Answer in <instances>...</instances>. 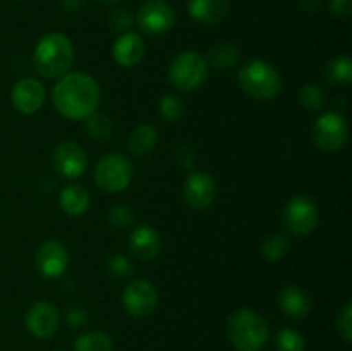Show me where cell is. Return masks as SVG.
<instances>
[{
  "label": "cell",
  "mask_w": 352,
  "mask_h": 351,
  "mask_svg": "<svg viewBox=\"0 0 352 351\" xmlns=\"http://www.w3.org/2000/svg\"><path fill=\"white\" fill-rule=\"evenodd\" d=\"M52 102L60 116L71 120H82L98 107L100 86L86 72H69L52 89Z\"/></svg>",
  "instance_id": "1"
},
{
  "label": "cell",
  "mask_w": 352,
  "mask_h": 351,
  "mask_svg": "<svg viewBox=\"0 0 352 351\" xmlns=\"http://www.w3.org/2000/svg\"><path fill=\"white\" fill-rule=\"evenodd\" d=\"M76 52L69 36L62 33H48L34 47V71L45 79H60L69 74L74 65Z\"/></svg>",
  "instance_id": "2"
},
{
  "label": "cell",
  "mask_w": 352,
  "mask_h": 351,
  "mask_svg": "<svg viewBox=\"0 0 352 351\" xmlns=\"http://www.w3.org/2000/svg\"><path fill=\"white\" fill-rule=\"evenodd\" d=\"M227 336L237 351H260L267 344L268 323L254 310L239 308L227 320Z\"/></svg>",
  "instance_id": "3"
},
{
  "label": "cell",
  "mask_w": 352,
  "mask_h": 351,
  "mask_svg": "<svg viewBox=\"0 0 352 351\" xmlns=\"http://www.w3.org/2000/svg\"><path fill=\"white\" fill-rule=\"evenodd\" d=\"M239 86L248 96L261 100H274L282 89L280 72L267 61L253 58L239 69Z\"/></svg>",
  "instance_id": "4"
},
{
  "label": "cell",
  "mask_w": 352,
  "mask_h": 351,
  "mask_svg": "<svg viewBox=\"0 0 352 351\" xmlns=\"http://www.w3.org/2000/svg\"><path fill=\"white\" fill-rule=\"evenodd\" d=\"M133 162L122 153H107L96 162L95 182L103 193L116 195L129 188L133 181Z\"/></svg>",
  "instance_id": "5"
},
{
  "label": "cell",
  "mask_w": 352,
  "mask_h": 351,
  "mask_svg": "<svg viewBox=\"0 0 352 351\" xmlns=\"http://www.w3.org/2000/svg\"><path fill=\"white\" fill-rule=\"evenodd\" d=\"M208 78L206 58L196 50L181 52L174 57L168 67V81L181 92L198 89Z\"/></svg>",
  "instance_id": "6"
},
{
  "label": "cell",
  "mask_w": 352,
  "mask_h": 351,
  "mask_svg": "<svg viewBox=\"0 0 352 351\" xmlns=\"http://www.w3.org/2000/svg\"><path fill=\"white\" fill-rule=\"evenodd\" d=\"M313 140L316 147L327 153H336L346 147L349 140V124L339 112H325L313 124Z\"/></svg>",
  "instance_id": "7"
},
{
  "label": "cell",
  "mask_w": 352,
  "mask_h": 351,
  "mask_svg": "<svg viewBox=\"0 0 352 351\" xmlns=\"http://www.w3.org/2000/svg\"><path fill=\"white\" fill-rule=\"evenodd\" d=\"M318 209L308 196H292L284 206L282 222L289 234L308 236L318 226Z\"/></svg>",
  "instance_id": "8"
},
{
  "label": "cell",
  "mask_w": 352,
  "mask_h": 351,
  "mask_svg": "<svg viewBox=\"0 0 352 351\" xmlns=\"http://www.w3.org/2000/svg\"><path fill=\"white\" fill-rule=\"evenodd\" d=\"M126 312L134 319H146L158 305V292L153 282L146 279H134L126 286L122 295Z\"/></svg>",
  "instance_id": "9"
},
{
  "label": "cell",
  "mask_w": 352,
  "mask_h": 351,
  "mask_svg": "<svg viewBox=\"0 0 352 351\" xmlns=\"http://www.w3.org/2000/svg\"><path fill=\"white\" fill-rule=\"evenodd\" d=\"M136 23L144 34L160 36L172 30L175 23V12L170 3L165 0H150L140 7L136 14Z\"/></svg>",
  "instance_id": "10"
},
{
  "label": "cell",
  "mask_w": 352,
  "mask_h": 351,
  "mask_svg": "<svg viewBox=\"0 0 352 351\" xmlns=\"http://www.w3.org/2000/svg\"><path fill=\"white\" fill-rule=\"evenodd\" d=\"M54 167L62 178L78 179L88 169V155L82 150L81 145L74 141H62L54 148L52 153Z\"/></svg>",
  "instance_id": "11"
},
{
  "label": "cell",
  "mask_w": 352,
  "mask_h": 351,
  "mask_svg": "<svg viewBox=\"0 0 352 351\" xmlns=\"http://www.w3.org/2000/svg\"><path fill=\"white\" fill-rule=\"evenodd\" d=\"M38 272L47 279H58L69 265V251L58 240H47L38 246L34 255Z\"/></svg>",
  "instance_id": "12"
},
{
  "label": "cell",
  "mask_w": 352,
  "mask_h": 351,
  "mask_svg": "<svg viewBox=\"0 0 352 351\" xmlns=\"http://www.w3.org/2000/svg\"><path fill=\"white\" fill-rule=\"evenodd\" d=\"M47 98V89L43 83L36 78H23L14 85L10 92V102L19 114L31 116L43 107Z\"/></svg>",
  "instance_id": "13"
},
{
  "label": "cell",
  "mask_w": 352,
  "mask_h": 351,
  "mask_svg": "<svg viewBox=\"0 0 352 351\" xmlns=\"http://www.w3.org/2000/svg\"><path fill=\"white\" fill-rule=\"evenodd\" d=\"M60 327V312L52 301H36L26 313V329L38 339H48Z\"/></svg>",
  "instance_id": "14"
},
{
  "label": "cell",
  "mask_w": 352,
  "mask_h": 351,
  "mask_svg": "<svg viewBox=\"0 0 352 351\" xmlns=\"http://www.w3.org/2000/svg\"><path fill=\"white\" fill-rule=\"evenodd\" d=\"M217 196V182L212 174L196 171L184 181V200L191 209L205 210L213 203Z\"/></svg>",
  "instance_id": "15"
},
{
  "label": "cell",
  "mask_w": 352,
  "mask_h": 351,
  "mask_svg": "<svg viewBox=\"0 0 352 351\" xmlns=\"http://www.w3.org/2000/svg\"><path fill=\"white\" fill-rule=\"evenodd\" d=\"M146 54V43H144L143 36L134 31H127L122 33L116 40L112 48L113 61L120 65V67H134L140 64Z\"/></svg>",
  "instance_id": "16"
},
{
  "label": "cell",
  "mask_w": 352,
  "mask_h": 351,
  "mask_svg": "<svg viewBox=\"0 0 352 351\" xmlns=\"http://www.w3.org/2000/svg\"><path fill=\"white\" fill-rule=\"evenodd\" d=\"M129 250L138 260L151 262L158 257L162 250V237L158 231L151 226H138L129 234Z\"/></svg>",
  "instance_id": "17"
},
{
  "label": "cell",
  "mask_w": 352,
  "mask_h": 351,
  "mask_svg": "<svg viewBox=\"0 0 352 351\" xmlns=\"http://www.w3.org/2000/svg\"><path fill=\"white\" fill-rule=\"evenodd\" d=\"M278 306L289 319H305L313 310V301L305 289L289 284L278 292Z\"/></svg>",
  "instance_id": "18"
},
{
  "label": "cell",
  "mask_w": 352,
  "mask_h": 351,
  "mask_svg": "<svg viewBox=\"0 0 352 351\" xmlns=\"http://www.w3.org/2000/svg\"><path fill=\"white\" fill-rule=\"evenodd\" d=\"M188 12L196 23L219 24L229 14V0H189Z\"/></svg>",
  "instance_id": "19"
},
{
  "label": "cell",
  "mask_w": 352,
  "mask_h": 351,
  "mask_svg": "<svg viewBox=\"0 0 352 351\" xmlns=\"http://www.w3.org/2000/svg\"><path fill=\"white\" fill-rule=\"evenodd\" d=\"M58 203L67 215L79 217L88 212L89 205H91V196L85 186L69 184L58 195Z\"/></svg>",
  "instance_id": "20"
},
{
  "label": "cell",
  "mask_w": 352,
  "mask_h": 351,
  "mask_svg": "<svg viewBox=\"0 0 352 351\" xmlns=\"http://www.w3.org/2000/svg\"><path fill=\"white\" fill-rule=\"evenodd\" d=\"M158 141V133L151 124H140L129 136V150L138 157L150 155Z\"/></svg>",
  "instance_id": "21"
},
{
  "label": "cell",
  "mask_w": 352,
  "mask_h": 351,
  "mask_svg": "<svg viewBox=\"0 0 352 351\" xmlns=\"http://www.w3.org/2000/svg\"><path fill=\"white\" fill-rule=\"evenodd\" d=\"M325 78L333 86H349L352 83V61L349 55H337L327 62Z\"/></svg>",
  "instance_id": "22"
},
{
  "label": "cell",
  "mask_w": 352,
  "mask_h": 351,
  "mask_svg": "<svg viewBox=\"0 0 352 351\" xmlns=\"http://www.w3.org/2000/svg\"><path fill=\"white\" fill-rule=\"evenodd\" d=\"M241 54L239 48L232 43H217L213 45L208 50V55H206V64L212 65V67L220 69H230L239 62Z\"/></svg>",
  "instance_id": "23"
},
{
  "label": "cell",
  "mask_w": 352,
  "mask_h": 351,
  "mask_svg": "<svg viewBox=\"0 0 352 351\" xmlns=\"http://www.w3.org/2000/svg\"><path fill=\"white\" fill-rule=\"evenodd\" d=\"M74 351H113V341L107 332L91 330L74 341Z\"/></svg>",
  "instance_id": "24"
},
{
  "label": "cell",
  "mask_w": 352,
  "mask_h": 351,
  "mask_svg": "<svg viewBox=\"0 0 352 351\" xmlns=\"http://www.w3.org/2000/svg\"><path fill=\"white\" fill-rule=\"evenodd\" d=\"M291 250V240L285 233L270 234L261 244V255L267 262H278Z\"/></svg>",
  "instance_id": "25"
},
{
  "label": "cell",
  "mask_w": 352,
  "mask_h": 351,
  "mask_svg": "<svg viewBox=\"0 0 352 351\" xmlns=\"http://www.w3.org/2000/svg\"><path fill=\"white\" fill-rule=\"evenodd\" d=\"M85 120V129L86 133L89 134V138L96 141H107L110 136H112L113 124L110 120L109 116L105 114H98L95 110L93 114H89Z\"/></svg>",
  "instance_id": "26"
},
{
  "label": "cell",
  "mask_w": 352,
  "mask_h": 351,
  "mask_svg": "<svg viewBox=\"0 0 352 351\" xmlns=\"http://www.w3.org/2000/svg\"><path fill=\"white\" fill-rule=\"evenodd\" d=\"M298 102L299 105L305 107L306 110H322V107L325 105L327 98L323 89L320 88L318 85H313V83H308V85L301 86L298 92Z\"/></svg>",
  "instance_id": "27"
},
{
  "label": "cell",
  "mask_w": 352,
  "mask_h": 351,
  "mask_svg": "<svg viewBox=\"0 0 352 351\" xmlns=\"http://www.w3.org/2000/svg\"><path fill=\"white\" fill-rule=\"evenodd\" d=\"M277 351H305L306 341L301 332L291 327H282L275 336Z\"/></svg>",
  "instance_id": "28"
},
{
  "label": "cell",
  "mask_w": 352,
  "mask_h": 351,
  "mask_svg": "<svg viewBox=\"0 0 352 351\" xmlns=\"http://www.w3.org/2000/svg\"><path fill=\"white\" fill-rule=\"evenodd\" d=\"M158 110H160L162 117L168 123H175L184 116V102L179 98L174 93H167L162 96L160 103H158Z\"/></svg>",
  "instance_id": "29"
},
{
  "label": "cell",
  "mask_w": 352,
  "mask_h": 351,
  "mask_svg": "<svg viewBox=\"0 0 352 351\" xmlns=\"http://www.w3.org/2000/svg\"><path fill=\"white\" fill-rule=\"evenodd\" d=\"M134 212L126 205H116L110 209L109 212V220L113 227L117 229H129L134 224Z\"/></svg>",
  "instance_id": "30"
},
{
  "label": "cell",
  "mask_w": 352,
  "mask_h": 351,
  "mask_svg": "<svg viewBox=\"0 0 352 351\" xmlns=\"http://www.w3.org/2000/svg\"><path fill=\"white\" fill-rule=\"evenodd\" d=\"M107 267H109L110 274L117 279H126L134 272L133 264H131L129 258L124 257V255H112V257L107 260Z\"/></svg>",
  "instance_id": "31"
},
{
  "label": "cell",
  "mask_w": 352,
  "mask_h": 351,
  "mask_svg": "<svg viewBox=\"0 0 352 351\" xmlns=\"http://www.w3.org/2000/svg\"><path fill=\"white\" fill-rule=\"evenodd\" d=\"M109 24L117 33H127L134 24V16L127 9H116L110 14Z\"/></svg>",
  "instance_id": "32"
},
{
  "label": "cell",
  "mask_w": 352,
  "mask_h": 351,
  "mask_svg": "<svg viewBox=\"0 0 352 351\" xmlns=\"http://www.w3.org/2000/svg\"><path fill=\"white\" fill-rule=\"evenodd\" d=\"M337 330L346 343H352V305L347 303L337 317Z\"/></svg>",
  "instance_id": "33"
},
{
  "label": "cell",
  "mask_w": 352,
  "mask_h": 351,
  "mask_svg": "<svg viewBox=\"0 0 352 351\" xmlns=\"http://www.w3.org/2000/svg\"><path fill=\"white\" fill-rule=\"evenodd\" d=\"M330 10L342 19H349L352 14V0H330Z\"/></svg>",
  "instance_id": "34"
},
{
  "label": "cell",
  "mask_w": 352,
  "mask_h": 351,
  "mask_svg": "<svg viewBox=\"0 0 352 351\" xmlns=\"http://www.w3.org/2000/svg\"><path fill=\"white\" fill-rule=\"evenodd\" d=\"M88 315H86V310L81 308V306H72L67 312V323L72 327V329H78L82 323L86 322Z\"/></svg>",
  "instance_id": "35"
},
{
  "label": "cell",
  "mask_w": 352,
  "mask_h": 351,
  "mask_svg": "<svg viewBox=\"0 0 352 351\" xmlns=\"http://www.w3.org/2000/svg\"><path fill=\"white\" fill-rule=\"evenodd\" d=\"M175 158H177L181 167H191L195 164V153H192V150L189 147H179Z\"/></svg>",
  "instance_id": "36"
},
{
  "label": "cell",
  "mask_w": 352,
  "mask_h": 351,
  "mask_svg": "<svg viewBox=\"0 0 352 351\" xmlns=\"http://www.w3.org/2000/svg\"><path fill=\"white\" fill-rule=\"evenodd\" d=\"M85 6V0H60V7L65 12H78Z\"/></svg>",
  "instance_id": "37"
},
{
  "label": "cell",
  "mask_w": 352,
  "mask_h": 351,
  "mask_svg": "<svg viewBox=\"0 0 352 351\" xmlns=\"http://www.w3.org/2000/svg\"><path fill=\"white\" fill-rule=\"evenodd\" d=\"M301 7L306 12L315 14L322 7V0H301Z\"/></svg>",
  "instance_id": "38"
},
{
  "label": "cell",
  "mask_w": 352,
  "mask_h": 351,
  "mask_svg": "<svg viewBox=\"0 0 352 351\" xmlns=\"http://www.w3.org/2000/svg\"><path fill=\"white\" fill-rule=\"evenodd\" d=\"M100 3H107V6H117V3L124 2V0H96Z\"/></svg>",
  "instance_id": "39"
},
{
  "label": "cell",
  "mask_w": 352,
  "mask_h": 351,
  "mask_svg": "<svg viewBox=\"0 0 352 351\" xmlns=\"http://www.w3.org/2000/svg\"><path fill=\"white\" fill-rule=\"evenodd\" d=\"M55 351H62V350H55Z\"/></svg>",
  "instance_id": "40"
}]
</instances>
